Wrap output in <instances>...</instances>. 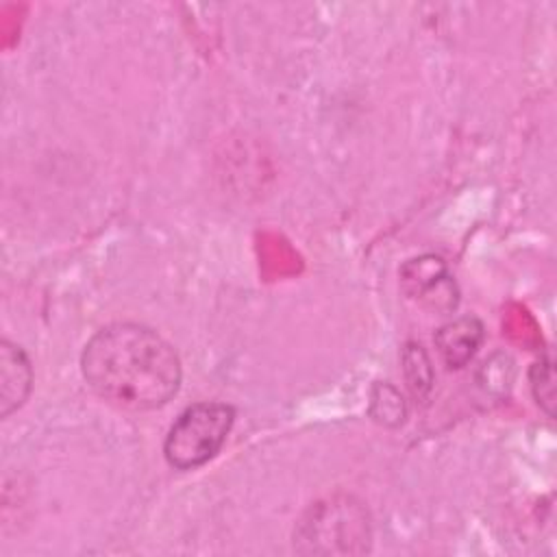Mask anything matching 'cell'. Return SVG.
Here are the masks:
<instances>
[{"label":"cell","mask_w":557,"mask_h":557,"mask_svg":"<svg viewBox=\"0 0 557 557\" xmlns=\"http://www.w3.org/2000/svg\"><path fill=\"white\" fill-rule=\"evenodd\" d=\"M529 385L537 407L546 418H555V359L550 352H544L529 370Z\"/></svg>","instance_id":"8"},{"label":"cell","mask_w":557,"mask_h":557,"mask_svg":"<svg viewBox=\"0 0 557 557\" xmlns=\"http://www.w3.org/2000/svg\"><path fill=\"white\" fill-rule=\"evenodd\" d=\"M485 337L483 322L476 315H461L435 333V348L448 370H459L470 363Z\"/></svg>","instance_id":"5"},{"label":"cell","mask_w":557,"mask_h":557,"mask_svg":"<svg viewBox=\"0 0 557 557\" xmlns=\"http://www.w3.org/2000/svg\"><path fill=\"white\" fill-rule=\"evenodd\" d=\"M294 548L313 555L366 553L370 548L366 509L348 496L313 505L294 531Z\"/></svg>","instance_id":"2"},{"label":"cell","mask_w":557,"mask_h":557,"mask_svg":"<svg viewBox=\"0 0 557 557\" xmlns=\"http://www.w3.org/2000/svg\"><path fill=\"white\" fill-rule=\"evenodd\" d=\"M403 372H405V383H407L409 392L420 400L426 398V394L433 387V366H431L426 350L420 344H416V342L405 344Z\"/></svg>","instance_id":"7"},{"label":"cell","mask_w":557,"mask_h":557,"mask_svg":"<svg viewBox=\"0 0 557 557\" xmlns=\"http://www.w3.org/2000/svg\"><path fill=\"white\" fill-rule=\"evenodd\" d=\"M33 387V366L26 352L9 342H0V416L9 418L24 405Z\"/></svg>","instance_id":"6"},{"label":"cell","mask_w":557,"mask_h":557,"mask_svg":"<svg viewBox=\"0 0 557 557\" xmlns=\"http://www.w3.org/2000/svg\"><path fill=\"white\" fill-rule=\"evenodd\" d=\"M400 285L411 300L433 311H453L459 300L455 278L435 255H420L405 261L400 268Z\"/></svg>","instance_id":"4"},{"label":"cell","mask_w":557,"mask_h":557,"mask_svg":"<svg viewBox=\"0 0 557 557\" xmlns=\"http://www.w3.org/2000/svg\"><path fill=\"white\" fill-rule=\"evenodd\" d=\"M81 372L96 396L128 411L168 405L183 379L172 344L135 322H115L96 331L83 348Z\"/></svg>","instance_id":"1"},{"label":"cell","mask_w":557,"mask_h":557,"mask_svg":"<svg viewBox=\"0 0 557 557\" xmlns=\"http://www.w3.org/2000/svg\"><path fill=\"white\" fill-rule=\"evenodd\" d=\"M233 422L235 409L226 403L207 400L189 405L165 435V461L174 470H196L205 466L224 446Z\"/></svg>","instance_id":"3"},{"label":"cell","mask_w":557,"mask_h":557,"mask_svg":"<svg viewBox=\"0 0 557 557\" xmlns=\"http://www.w3.org/2000/svg\"><path fill=\"white\" fill-rule=\"evenodd\" d=\"M370 416L385 426H398L405 422L407 403L400 392L389 383H376L370 400Z\"/></svg>","instance_id":"9"}]
</instances>
